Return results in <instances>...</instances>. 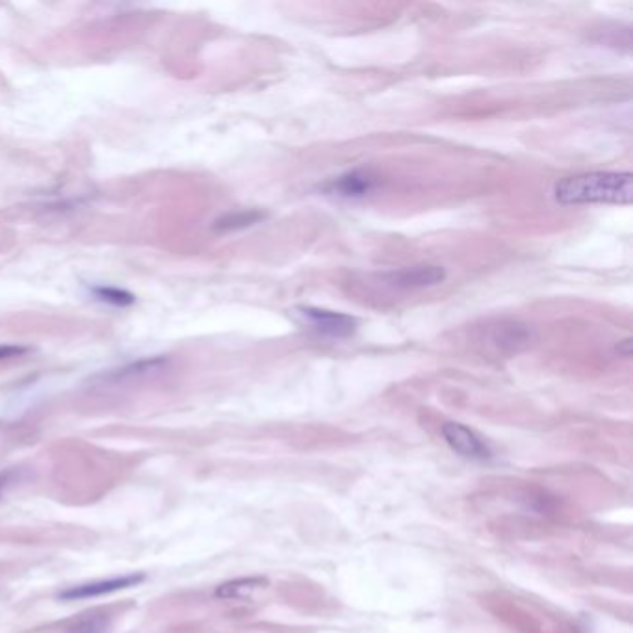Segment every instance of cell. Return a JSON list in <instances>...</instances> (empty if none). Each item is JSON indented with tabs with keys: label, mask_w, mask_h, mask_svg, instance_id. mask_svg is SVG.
<instances>
[{
	"label": "cell",
	"mask_w": 633,
	"mask_h": 633,
	"mask_svg": "<svg viewBox=\"0 0 633 633\" xmlns=\"http://www.w3.org/2000/svg\"><path fill=\"white\" fill-rule=\"evenodd\" d=\"M266 585H268V580H264V578H242V580H233V582L220 585L216 591V596L227 598V600L229 598H244V596H249Z\"/></svg>",
	"instance_id": "ba28073f"
},
{
	"label": "cell",
	"mask_w": 633,
	"mask_h": 633,
	"mask_svg": "<svg viewBox=\"0 0 633 633\" xmlns=\"http://www.w3.org/2000/svg\"><path fill=\"white\" fill-rule=\"evenodd\" d=\"M442 435L453 452L463 455L466 459L485 461L492 455L487 442L481 439L476 431H472L470 427L463 426V424L448 422L446 426L442 427Z\"/></svg>",
	"instance_id": "7a4b0ae2"
},
{
	"label": "cell",
	"mask_w": 633,
	"mask_h": 633,
	"mask_svg": "<svg viewBox=\"0 0 633 633\" xmlns=\"http://www.w3.org/2000/svg\"><path fill=\"white\" fill-rule=\"evenodd\" d=\"M374 188V179L362 173H348L340 179H336L331 186L329 192L331 194L344 195V197H361L368 194Z\"/></svg>",
	"instance_id": "52a82bcc"
},
{
	"label": "cell",
	"mask_w": 633,
	"mask_h": 633,
	"mask_svg": "<svg viewBox=\"0 0 633 633\" xmlns=\"http://www.w3.org/2000/svg\"><path fill=\"white\" fill-rule=\"evenodd\" d=\"M104 630H106L104 617H88V619L78 622L77 626L69 633H103Z\"/></svg>",
	"instance_id": "8fae6325"
},
{
	"label": "cell",
	"mask_w": 633,
	"mask_h": 633,
	"mask_svg": "<svg viewBox=\"0 0 633 633\" xmlns=\"http://www.w3.org/2000/svg\"><path fill=\"white\" fill-rule=\"evenodd\" d=\"M446 279V272L440 266H413L398 272L388 273L387 285L396 290H418L426 286L439 285Z\"/></svg>",
	"instance_id": "277c9868"
},
{
	"label": "cell",
	"mask_w": 633,
	"mask_h": 633,
	"mask_svg": "<svg viewBox=\"0 0 633 633\" xmlns=\"http://www.w3.org/2000/svg\"><path fill=\"white\" fill-rule=\"evenodd\" d=\"M264 214L257 212V210H251V212H240V214H231L227 216L225 220L218 221V227L220 229H242V227H249L253 223L262 220Z\"/></svg>",
	"instance_id": "30bf717a"
},
{
	"label": "cell",
	"mask_w": 633,
	"mask_h": 633,
	"mask_svg": "<svg viewBox=\"0 0 633 633\" xmlns=\"http://www.w3.org/2000/svg\"><path fill=\"white\" fill-rule=\"evenodd\" d=\"M25 351V348H19V346H0V359L19 357V355H23Z\"/></svg>",
	"instance_id": "7c38bea8"
},
{
	"label": "cell",
	"mask_w": 633,
	"mask_h": 633,
	"mask_svg": "<svg viewBox=\"0 0 633 633\" xmlns=\"http://www.w3.org/2000/svg\"><path fill=\"white\" fill-rule=\"evenodd\" d=\"M483 342L500 351H517L530 342V333L524 329V325L500 322L498 325H492L489 335L483 338Z\"/></svg>",
	"instance_id": "8992f818"
},
{
	"label": "cell",
	"mask_w": 633,
	"mask_h": 633,
	"mask_svg": "<svg viewBox=\"0 0 633 633\" xmlns=\"http://www.w3.org/2000/svg\"><path fill=\"white\" fill-rule=\"evenodd\" d=\"M10 472H4V474H0V494L4 492V489L10 485Z\"/></svg>",
	"instance_id": "4fadbf2b"
},
{
	"label": "cell",
	"mask_w": 633,
	"mask_h": 633,
	"mask_svg": "<svg viewBox=\"0 0 633 633\" xmlns=\"http://www.w3.org/2000/svg\"><path fill=\"white\" fill-rule=\"evenodd\" d=\"M296 312L305 320V323L312 325V329L331 338H346L357 331V320L348 314L312 309V307H303Z\"/></svg>",
	"instance_id": "3957f363"
},
{
	"label": "cell",
	"mask_w": 633,
	"mask_h": 633,
	"mask_svg": "<svg viewBox=\"0 0 633 633\" xmlns=\"http://www.w3.org/2000/svg\"><path fill=\"white\" fill-rule=\"evenodd\" d=\"M145 580L143 574H127V576H117L110 580L101 582L82 583L77 587H71L64 593H60L62 600H82V598H95V596L110 595L129 587H136Z\"/></svg>",
	"instance_id": "5b68a950"
},
{
	"label": "cell",
	"mask_w": 633,
	"mask_h": 633,
	"mask_svg": "<svg viewBox=\"0 0 633 633\" xmlns=\"http://www.w3.org/2000/svg\"><path fill=\"white\" fill-rule=\"evenodd\" d=\"M91 292H93L95 298L106 301V303H112V305H116V307H127L130 303H134V298H132L130 294H127V292L119 290V288L99 286V288H93Z\"/></svg>",
	"instance_id": "9c48e42d"
},
{
	"label": "cell",
	"mask_w": 633,
	"mask_h": 633,
	"mask_svg": "<svg viewBox=\"0 0 633 633\" xmlns=\"http://www.w3.org/2000/svg\"><path fill=\"white\" fill-rule=\"evenodd\" d=\"M559 205H619L628 207L633 199V175L628 171H596L567 177L554 186Z\"/></svg>",
	"instance_id": "6da1fadb"
}]
</instances>
